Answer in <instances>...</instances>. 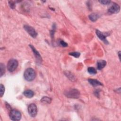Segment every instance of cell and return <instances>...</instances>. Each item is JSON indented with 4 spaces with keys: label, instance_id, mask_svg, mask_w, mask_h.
I'll return each mask as SVG.
<instances>
[{
    "label": "cell",
    "instance_id": "cell-1",
    "mask_svg": "<svg viewBox=\"0 0 121 121\" xmlns=\"http://www.w3.org/2000/svg\"><path fill=\"white\" fill-rule=\"evenodd\" d=\"M36 77L35 70L31 68H28L26 69L24 73V78L28 81H32L35 79Z\"/></svg>",
    "mask_w": 121,
    "mask_h": 121
},
{
    "label": "cell",
    "instance_id": "cell-2",
    "mask_svg": "<svg viewBox=\"0 0 121 121\" xmlns=\"http://www.w3.org/2000/svg\"><path fill=\"white\" fill-rule=\"evenodd\" d=\"M64 95L70 98L77 99L80 95V92L76 89H70L64 92Z\"/></svg>",
    "mask_w": 121,
    "mask_h": 121
},
{
    "label": "cell",
    "instance_id": "cell-3",
    "mask_svg": "<svg viewBox=\"0 0 121 121\" xmlns=\"http://www.w3.org/2000/svg\"><path fill=\"white\" fill-rule=\"evenodd\" d=\"M18 64V63L17 60L15 59H10L7 63L8 70L10 72H13L17 68Z\"/></svg>",
    "mask_w": 121,
    "mask_h": 121
},
{
    "label": "cell",
    "instance_id": "cell-4",
    "mask_svg": "<svg viewBox=\"0 0 121 121\" xmlns=\"http://www.w3.org/2000/svg\"><path fill=\"white\" fill-rule=\"evenodd\" d=\"M9 115L10 119L14 121H19L21 118V112L15 109L11 110Z\"/></svg>",
    "mask_w": 121,
    "mask_h": 121
},
{
    "label": "cell",
    "instance_id": "cell-5",
    "mask_svg": "<svg viewBox=\"0 0 121 121\" xmlns=\"http://www.w3.org/2000/svg\"><path fill=\"white\" fill-rule=\"evenodd\" d=\"M110 7L108 8V12L111 14H116L120 11V6L115 2H111L109 4Z\"/></svg>",
    "mask_w": 121,
    "mask_h": 121
},
{
    "label": "cell",
    "instance_id": "cell-6",
    "mask_svg": "<svg viewBox=\"0 0 121 121\" xmlns=\"http://www.w3.org/2000/svg\"><path fill=\"white\" fill-rule=\"evenodd\" d=\"M28 112L29 115L32 117H35L37 113V108L35 104H31L28 106Z\"/></svg>",
    "mask_w": 121,
    "mask_h": 121
},
{
    "label": "cell",
    "instance_id": "cell-7",
    "mask_svg": "<svg viewBox=\"0 0 121 121\" xmlns=\"http://www.w3.org/2000/svg\"><path fill=\"white\" fill-rule=\"evenodd\" d=\"M96 34L98 37L103 42L105 43L106 44H108L109 43L108 41L106 39V37L109 35V34L107 33H103L101 32L99 30H96Z\"/></svg>",
    "mask_w": 121,
    "mask_h": 121
},
{
    "label": "cell",
    "instance_id": "cell-8",
    "mask_svg": "<svg viewBox=\"0 0 121 121\" xmlns=\"http://www.w3.org/2000/svg\"><path fill=\"white\" fill-rule=\"evenodd\" d=\"M24 28L28 33V34L33 38H35L36 37L37 35V33L33 27L29 25H26L24 26Z\"/></svg>",
    "mask_w": 121,
    "mask_h": 121
},
{
    "label": "cell",
    "instance_id": "cell-9",
    "mask_svg": "<svg viewBox=\"0 0 121 121\" xmlns=\"http://www.w3.org/2000/svg\"><path fill=\"white\" fill-rule=\"evenodd\" d=\"M29 47L32 49V51H33V52L34 53V54L35 56V57L36 58V61H37V63L40 64L41 63L42 61V59L41 55L40 54L39 52L36 50V49L34 47V46H33L31 44H30L29 45Z\"/></svg>",
    "mask_w": 121,
    "mask_h": 121
},
{
    "label": "cell",
    "instance_id": "cell-10",
    "mask_svg": "<svg viewBox=\"0 0 121 121\" xmlns=\"http://www.w3.org/2000/svg\"><path fill=\"white\" fill-rule=\"evenodd\" d=\"M88 81L92 86L95 87L99 86H103V84L101 82H100V81L95 79L89 78L88 79Z\"/></svg>",
    "mask_w": 121,
    "mask_h": 121
},
{
    "label": "cell",
    "instance_id": "cell-11",
    "mask_svg": "<svg viewBox=\"0 0 121 121\" xmlns=\"http://www.w3.org/2000/svg\"><path fill=\"white\" fill-rule=\"evenodd\" d=\"M106 65V62L104 60H99L97 62V68L98 70H101Z\"/></svg>",
    "mask_w": 121,
    "mask_h": 121
},
{
    "label": "cell",
    "instance_id": "cell-12",
    "mask_svg": "<svg viewBox=\"0 0 121 121\" xmlns=\"http://www.w3.org/2000/svg\"><path fill=\"white\" fill-rule=\"evenodd\" d=\"M23 95L27 98H32L34 95V92L30 89L26 90L23 92Z\"/></svg>",
    "mask_w": 121,
    "mask_h": 121
},
{
    "label": "cell",
    "instance_id": "cell-13",
    "mask_svg": "<svg viewBox=\"0 0 121 121\" xmlns=\"http://www.w3.org/2000/svg\"><path fill=\"white\" fill-rule=\"evenodd\" d=\"M99 17V15L95 13H93L90 15H89V18L90 20L93 22L96 21Z\"/></svg>",
    "mask_w": 121,
    "mask_h": 121
},
{
    "label": "cell",
    "instance_id": "cell-14",
    "mask_svg": "<svg viewBox=\"0 0 121 121\" xmlns=\"http://www.w3.org/2000/svg\"><path fill=\"white\" fill-rule=\"evenodd\" d=\"M41 102L44 104H49L52 102V99L47 96H43L41 99Z\"/></svg>",
    "mask_w": 121,
    "mask_h": 121
},
{
    "label": "cell",
    "instance_id": "cell-15",
    "mask_svg": "<svg viewBox=\"0 0 121 121\" xmlns=\"http://www.w3.org/2000/svg\"><path fill=\"white\" fill-rule=\"evenodd\" d=\"M66 76L69 79V80H71V81H73V80H75V78L74 77V76H73L72 75V74L71 73H70V72L69 71H68V72H66L65 73Z\"/></svg>",
    "mask_w": 121,
    "mask_h": 121
},
{
    "label": "cell",
    "instance_id": "cell-16",
    "mask_svg": "<svg viewBox=\"0 0 121 121\" xmlns=\"http://www.w3.org/2000/svg\"><path fill=\"white\" fill-rule=\"evenodd\" d=\"M5 65L1 63L0 64V76L2 77L5 73Z\"/></svg>",
    "mask_w": 121,
    "mask_h": 121
},
{
    "label": "cell",
    "instance_id": "cell-17",
    "mask_svg": "<svg viewBox=\"0 0 121 121\" xmlns=\"http://www.w3.org/2000/svg\"><path fill=\"white\" fill-rule=\"evenodd\" d=\"M87 71L90 74H95L97 73V71L95 69L92 67H88L87 69Z\"/></svg>",
    "mask_w": 121,
    "mask_h": 121
},
{
    "label": "cell",
    "instance_id": "cell-18",
    "mask_svg": "<svg viewBox=\"0 0 121 121\" xmlns=\"http://www.w3.org/2000/svg\"><path fill=\"white\" fill-rule=\"evenodd\" d=\"M69 55L73 56L75 58H78L79 56L80 55V53L79 52H71L69 53Z\"/></svg>",
    "mask_w": 121,
    "mask_h": 121
},
{
    "label": "cell",
    "instance_id": "cell-19",
    "mask_svg": "<svg viewBox=\"0 0 121 121\" xmlns=\"http://www.w3.org/2000/svg\"><path fill=\"white\" fill-rule=\"evenodd\" d=\"M0 97H1L3 95L5 92L4 86L2 84H0Z\"/></svg>",
    "mask_w": 121,
    "mask_h": 121
},
{
    "label": "cell",
    "instance_id": "cell-20",
    "mask_svg": "<svg viewBox=\"0 0 121 121\" xmlns=\"http://www.w3.org/2000/svg\"><path fill=\"white\" fill-rule=\"evenodd\" d=\"M59 45H60L62 47H67L68 46V43H66L65 42H64V41L63 40H60L59 42Z\"/></svg>",
    "mask_w": 121,
    "mask_h": 121
},
{
    "label": "cell",
    "instance_id": "cell-21",
    "mask_svg": "<svg viewBox=\"0 0 121 121\" xmlns=\"http://www.w3.org/2000/svg\"><path fill=\"white\" fill-rule=\"evenodd\" d=\"M99 2L103 5H108L111 3V1L110 0H99Z\"/></svg>",
    "mask_w": 121,
    "mask_h": 121
},
{
    "label": "cell",
    "instance_id": "cell-22",
    "mask_svg": "<svg viewBox=\"0 0 121 121\" xmlns=\"http://www.w3.org/2000/svg\"><path fill=\"white\" fill-rule=\"evenodd\" d=\"M9 6H10V7L11 8V9H14L15 8V2L13 1H9Z\"/></svg>",
    "mask_w": 121,
    "mask_h": 121
},
{
    "label": "cell",
    "instance_id": "cell-23",
    "mask_svg": "<svg viewBox=\"0 0 121 121\" xmlns=\"http://www.w3.org/2000/svg\"><path fill=\"white\" fill-rule=\"evenodd\" d=\"M94 94L98 98L99 97V95H100V91L98 89L95 90L94 91Z\"/></svg>",
    "mask_w": 121,
    "mask_h": 121
},
{
    "label": "cell",
    "instance_id": "cell-24",
    "mask_svg": "<svg viewBox=\"0 0 121 121\" xmlns=\"http://www.w3.org/2000/svg\"><path fill=\"white\" fill-rule=\"evenodd\" d=\"M120 53H121V51H119L118 53V56H119V59L120 60Z\"/></svg>",
    "mask_w": 121,
    "mask_h": 121
}]
</instances>
